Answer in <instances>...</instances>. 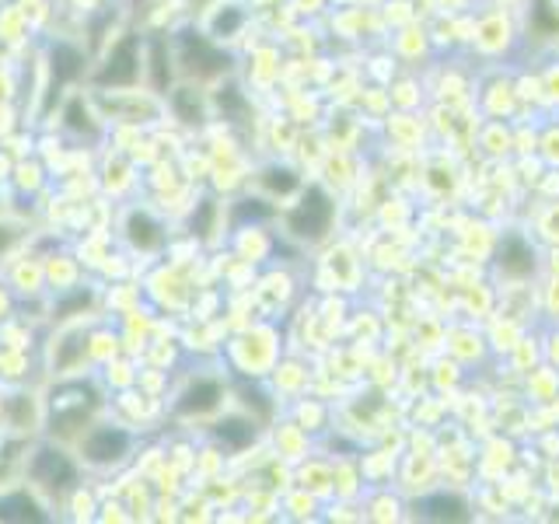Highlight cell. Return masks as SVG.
<instances>
[{
  "mask_svg": "<svg viewBox=\"0 0 559 524\" xmlns=\"http://www.w3.org/2000/svg\"><path fill=\"white\" fill-rule=\"evenodd\" d=\"M109 389L98 378V371L74 374V378H49L43 381V402H46V427L43 437H52L60 444H78V437L109 416Z\"/></svg>",
  "mask_w": 559,
  "mask_h": 524,
  "instance_id": "obj_1",
  "label": "cell"
},
{
  "mask_svg": "<svg viewBox=\"0 0 559 524\" xmlns=\"http://www.w3.org/2000/svg\"><path fill=\"white\" fill-rule=\"evenodd\" d=\"M87 479V472L70 444L52 441V437H35L25 451V486L39 497L52 514L63 511V500Z\"/></svg>",
  "mask_w": 559,
  "mask_h": 524,
  "instance_id": "obj_2",
  "label": "cell"
},
{
  "mask_svg": "<svg viewBox=\"0 0 559 524\" xmlns=\"http://www.w3.org/2000/svg\"><path fill=\"white\" fill-rule=\"evenodd\" d=\"M74 451H78V458H81L87 476L112 479V476L127 472L136 462L140 433L109 413V416H102L98 424H92L78 437Z\"/></svg>",
  "mask_w": 559,
  "mask_h": 524,
  "instance_id": "obj_3",
  "label": "cell"
},
{
  "mask_svg": "<svg viewBox=\"0 0 559 524\" xmlns=\"http://www.w3.org/2000/svg\"><path fill=\"white\" fill-rule=\"evenodd\" d=\"M171 49H175V67H179L182 81H197L214 87L217 81L235 74V52L224 43L210 39L200 28V22H186L171 28Z\"/></svg>",
  "mask_w": 559,
  "mask_h": 524,
  "instance_id": "obj_4",
  "label": "cell"
},
{
  "mask_svg": "<svg viewBox=\"0 0 559 524\" xmlns=\"http://www.w3.org/2000/svg\"><path fill=\"white\" fill-rule=\"evenodd\" d=\"M140 84H144V28L127 25L95 52L87 87L92 92H119V87Z\"/></svg>",
  "mask_w": 559,
  "mask_h": 524,
  "instance_id": "obj_5",
  "label": "cell"
},
{
  "mask_svg": "<svg viewBox=\"0 0 559 524\" xmlns=\"http://www.w3.org/2000/svg\"><path fill=\"white\" fill-rule=\"evenodd\" d=\"M102 319V314H98ZM98 319H81V322H60L49 325L39 343V364H43V381L49 378H74L95 371L92 360V325Z\"/></svg>",
  "mask_w": 559,
  "mask_h": 524,
  "instance_id": "obj_6",
  "label": "cell"
},
{
  "mask_svg": "<svg viewBox=\"0 0 559 524\" xmlns=\"http://www.w3.org/2000/svg\"><path fill=\"white\" fill-rule=\"evenodd\" d=\"M116 241L133 259H162L171 249V227L157 210L144 200H122L112 214Z\"/></svg>",
  "mask_w": 559,
  "mask_h": 524,
  "instance_id": "obj_7",
  "label": "cell"
},
{
  "mask_svg": "<svg viewBox=\"0 0 559 524\" xmlns=\"http://www.w3.org/2000/svg\"><path fill=\"white\" fill-rule=\"evenodd\" d=\"M227 395H231L227 378H221L214 371H197L168 395L165 413L175 419V424H210V419L224 413Z\"/></svg>",
  "mask_w": 559,
  "mask_h": 524,
  "instance_id": "obj_8",
  "label": "cell"
},
{
  "mask_svg": "<svg viewBox=\"0 0 559 524\" xmlns=\"http://www.w3.org/2000/svg\"><path fill=\"white\" fill-rule=\"evenodd\" d=\"M98 112L109 127H133V130H162L168 122L165 98L140 87H119V92H92Z\"/></svg>",
  "mask_w": 559,
  "mask_h": 524,
  "instance_id": "obj_9",
  "label": "cell"
},
{
  "mask_svg": "<svg viewBox=\"0 0 559 524\" xmlns=\"http://www.w3.org/2000/svg\"><path fill=\"white\" fill-rule=\"evenodd\" d=\"M46 74H49V95L63 98L70 87H87L92 74V49L84 46L81 35H49L43 46Z\"/></svg>",
  "mask_w": 559,
  "mask_h": 524,
  "instance_id": "obj_10",
  "label": "cell"
},
{
  "mask_svg": "<svg viewBox=\"0 0 559 524\" xmlns=\"http://www.w3.org/2000/svg\"><path fill=\"white\" fill-rule=\"evenodd\" d=\"M57 127L67 140L74 144H87V147H98L109 140V122L98 112L92 87H70V92L60 98V109H57Z\"/></svg>",
  "mask_w": 559,
  "mask_h": 524,
  "instance_id": "obj_11",
  "label": "cell"
},
{
  "mask_svg": "<svg viewBox=\"0 0 559 524\" xmlns=\"http://www.w3.org/2000/svg\"><path fill=\"white\" fill-rule=\"evenodd\" d=\"M0 389H4L0 430L14 437H43V427H46L43 384H0Z\"/></svg>",
  "mask_w": 559,
  "mask_h": 524,
  "instance_id": "obj_12",
  "label": "cell"
},
{
  "mask_svg": "<svg viewBox=\"0 0 559 524\" xmlns=\"http://www.w3.org/2000/svg\"><path fill=\"white\" fill-rule=\"evenodd\" d=\"M273 329H249L227 343V364L235 367L241 378H266L276 364V343Z\"/></svg>",
  "mask_w": 559,
  "mask_h": 524,
  "instance_id": "obj_13",
  "label": "cell"
},
{
  "mask_svg": "<svg viewBox=\"0 0 559 524\" xmlns=\"http://www.w3.org/2000/svg\"><path fill=\"white\" fill-rule=\"evenodd\" d=\"M165 109H168V122L182 130H203L210 119H214V105H210V92L206 84L197 81H179L165 95Z\"/></svg>",
  "mask_w": 559,
  "mask_h": 524,
  "instance_id": "obj_14",
  "label": "cell"
},
{
  "mask_svg": "<svg viewBox=\"0 0 559 524\" xmlns=\"http://www.w3.org/2000/svg\"><path fill=\"white\" fill-rule=\"evenodd\" d=\"M179 81L182 78L175 67L171 32H144V87L165 98Z\"/></svg>",
  "mask_w": 559,
  "mask_h": 524,
  "instance_id": "obj_15",
  "label": "cell"
},
{
  "mask_svg": "<svg viewBox=\"0 0 559 524\" xmlns=\"http://www.w3.org/2000/svg\"><path fill=\"white\" fill-rule=\"evenodd\" d=\"M0 273H4V279L11 284V290L17 294V305L25 301H39V297H46V262L43 255L35 252V241L28 245V249H22L14 259H8L4 266H0Z\"/></svg>",
  "mask_w": 559,
  "mask_h": 524,
  "instance_id": "obj_16",
  "label": "cell"
},
{
  "mask_svg": "<svg viewBox=\"0 0 559 524\" xmlns=\"http://www.w3.org/2000/svg\"><path fill=\"white\" fill-rule=\"evenodd\" d=\"M329 221H332V200L322 189L311 186L301 192V200L287 214V231L301 241H319L329 231Z\"/></svg>",
  "mask_w": 559,
  "mask_h": 524,
  "instance_id": "obj_17",
  "label": "cell"
},
{
  "mask_svg": "<svg viewBox=\"0 0 559 524\" xmlns=\"http://www.w3.org/2000/svg\"><path fill=\"white\" fill-rule=\"evenodd\" d=\"M95 175H98L102 192H105V196H112L116 203L130 200L133 192H136V186L144 182V179H140L133 157L127 151H116V147L102 154V168Z\"/></svg>",
  "mask_w": 559,
  "mask_h": 524,
  "instance_id": "obj_18",
  "label": "cell"
},
{
  "mask_svg": "<svg viewBox=\"0 0 559 524\" xmlns=\"http://www.w3.org/2000/svg\"><path fill=\"white\" fill-rule=\"evenodd\" d=\"M210 437H214L217 451L224 454H238L245 448L255 444L259 437V419H252L249 413H221L210 419Z\"/></svg>",
  "mask_w": 559,
  "mask_h": 524,
  "instance_id": "obj_19",
  "label": "cell"
},
{
  "mask_svg": "<svg viewBox=\"0 0 559 524\" xmlns=\"http://www.w3.org/2000/svg\"><path fill=\"white\" fill-rule=\"evenodd\" d=\"M245 25H249V8L238 4V0H217V4L200 17V28L210 39H217L224 46H231L245 32Z\"/></svg>",
  "mask_w": 559,
  "mask_h": 524,
  "instance_id": "obj_20",
  "label": "cell"
},
{
  "mask_svg": "<svg viewBox=\"0 0 559 524\" xmlns=\"http://www.w3.org/2000/svg\"><path fill=\"white\" fill-rule=\"evenodd\" d=\"M224 217H227V206L217 200V196H200L192 200L189 214H186V235L197 241V245H214L224 227Z\"/></svg>",
  "mask_w": 559,
  "mask_h": 524,
  "instance_id": "obj_21",
  "label": "cell"
},
{
  "mask_svg": "<svg viewBox=\"0 0 559 524\" xmlns=\"http://www.w3.org/2000/svg\"><path fill=\"white\" fill-rule=\"evenodd\" d=\"M46 262V290L52 294H63V290H74L84 284V262L74 249H49L43 252Z\"/></svg>",
  "mask_w": 559,
  "mask_h": 524,
  "instance_id": "obj_22",
  "label": "cell"
},
{
  "mask_svg": "<svg viewBox=\"0 0 559 524\" xmlns=\"http://www.w3.org/2000/svg\"><path fill=\"white\" fill-rule=\"evenodd\" d=\"M32 22L17 0H0V46H25L32 39Z\"/></svg>",
  "mask_w": 559,
  "mask_h": 524,
  "instance_id": "obj_23",
  "label": "cell"
},
{
  "mask_svg": "<svg viewBox=\"0 0 559 524\" xmlns=\"http://www.w3.org/2000/svg\"><path fill=\"white\" fill-rule=\"evenodd\" d=\"M8 182L17 189V196H35V192L49 186V168H46L35 154L17 157L14 168H11V179H8Z\"/></svg>",
  "mask_w": 559,
  "mask_h": 524,
  "instance_id": "obj_24",
  "label": "cell"
},
{
  "mask_svg": "<svg viewBox=\"0 0 559 524\" xmlns=\"http://www.w3.org/2000/svg\"><path fill=\"white\" fill-rule=\"evenodd\" d=\"M255 186L262 189V196H266V200L294 196V192L305 189L301 179H297V171H290L287 165H266V168H259Z\"/></svg>",
  "mask_w": 559,
  "mask_h": 524,
  "instance_id": "obj_25",
  "label": "cell"
},
{
  "mask_svg": "<svg viewBox=\"0 0 559 524\" xmlns=\"http://www.w3.org/2000/svg\"><path fill=\"white\" fill-rule=\"evenodd\" d=\"M32 241H35V231L28 221L0 214V266H4L8 259H14L22 249H28Z\"/></svg>",
  "mask_w": 559,
  "mask_h": 524,
  "instance_id": "obj_26",
  "label": "cell"
},
{
  "mask_svg": "<svg viewBox=\"0 0 559 524\" xmlns=\"http://www.w3.org/2000/svg\"><path fill=\"white\" fill-rule=\"evenodd\" d=\"M17 314V294L11 290V284L4 279V273H0V322H8Z\"/></svg>",
  "mask_w": 559,
  "mask_h": 524,
  "instance_id": "obj_27",
  "label": "cell"
},
{
  "mask_svg": "<svg viewBox=\"0 0 559 524\" xmlns=\"http://www.w3.org/2000/svg\"><path fill=\"white\" fill-rule=\"evenodd\" d=\"M214 4L217 0H179V11H182V17H189V22H200Z\"/></svg>",
  "mask_w": 559,
  "mask_h": 524,
  "instance_id": "obj_28",
  "label": "cell"
},
{
  "mask_svg": "<svg viewBox=\"0 0 559 524\" xmlns=\"http://www.w3.org/2000/svg\"><path fill=\"white\" fill-rule=\"evenodd\" d=\"M0 409H4V389H0Z\"/></svg>",
  "mask_w": 559,
  "mask_h": 524,
  "instance_id": "obj_29",
  "label": "cell"
}]
</instances>
